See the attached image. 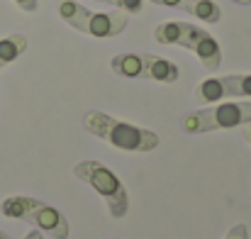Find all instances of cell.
I'll return each mask as SVG.
<instances>
[{
	"label": "cell",
	"instance_id": "obj_6",
	"mask_svg": "<svg viewBox=\"0 0 251 239\" xmlns=\"http://www.w3.org/2000/svg\"><path fill=\"white\" fill-rule=\"evenodd\" d=\"M229 98H251V74L205 79L195 88L198 105H215V103H225Z\"/></svg>",
	"mask_w": 251,
	"mask_h": 239
},
{
	"label": "cell",
	"instance_id": "obj_8",
	"mask_svg": "<svg viewBox=\"0 0 251 239\" xmlns=\"http://www.w3.org/2000/svg\"><path fill=\"white\" fill-rule=\"evenodd\" d=\"M190 52L200 59V64H202L207 71H217L220 64H222V49H220L217 39H215L210 32H205L202 27L198 29V34H195V39H193V44H190Z\"/></svg>",
	"mask_w": 251,
	"mask_h": 239
},
{
	"label": "cell",
	"instance_id": "obj_16",
	"mask_svg": "<svg viewBox=\"0 0 251 239\" xmlns=\"http://www.w3.org/2000/svg\"><path fill=\"white\" fill-rule=\"evenodd\" d=\"M20 10H25V12H34L37 7H39V2L37 0H12Z\"/></svg>",
	"mask_w": 251,
	"mask_h": 239
},
{
	"label": "cell",
	"instance_id": "obj_14",
	"mask_svg": "<svg viewBox=\"0 0 251 239\" xmlns=\"http://www.w3.org/2000/svg\"><path fill=\"white\" fill-rule=\"evenodd\" d=\"M225 239H249V227H247L244 222H239V225H234V227L225 235Z\"/></svg>",
	"mask_w": 251,
	"mask_h": 239
},
{
	"label": "cell",
	"instance_id": "obj_19",
	"mask_svg": "<svg viewBox=\"0 0 251 239\" xmlns=\"http://www.w3.org/2000/svg\"><path fill=\"white\" fill-rule=\"evenodd\" d=\"M232 2H237V5H251V0H232Z\"/></svg>",
	"mask_w": 251,
	"mask_h": 239
},
{
	"label": "cell",
	"instance_id": "obj_11",
	"mask_svg": "<svg viewBox=\"0 0 251 239\" xmlns=\"http://www.w3.org/2000/svg\"><path fill=\"white\" fill-rule=\"evenodd\" d=\"M185 12H190V15H195L198 20L210 22V25H217L220 17H222V10H220V5H217L215 0H188Z\"/></svg>",
	"mask_w": 251,
	"mask_h": 239
},
{
	"label": "cell",
	"instance_id": "obj_15",
	"mask_svg": "<svg viewBox=\"0 0 251 239\" xmlns=\"http://www.w3.org/2000/svg\"><path fill=\"white\" fill-rule=\"evenodd\" d=\"M154 5H164V7H178V10H185L188 0H151Z\"/></svg>",
	"mask_w": 251,
	"mask_h": 239
},
{
	"label": "cell",
	"instance_id": "obj_7",
	"mask_svg": "<svg viewBox=\"0 0 251 239\" xmlns=\"http://www.w3.org/2000/svg\"><path fill=\"white\" fill-rule=\"evenodd\" d=\"M198 25H190V22H180V20H173V22H161L156 25L154 29V42L159 44H166V47H183V49H190L195 34H198Z\"/></svg>",
	"mask_w": 251,
	"mask_h": 239
},
{
	"label": "cell",
	"instance_id": "obj_12",
	"mask_svg": "<svg viewBox=\"0 0 251 239\" xmlns=\"http://www.w3.org/2000/svg\"><path fill=\"white\" fill-rule=\"evenodd\" d=\"M25 52H27V37H22V34H10V37H2V39H0V61H2L5 66L12 64L15 59H20Z\"/></svg>",
	"mask_w": 251,
	"mask_h": 239
},
{
	"label": "cell",
	"instance_id": "obj_1",
	"mask_svg": "<svg viewBox=\"0 0 251 239\" xmlns=\"http://www.w3.org/2000/svg\"><path fill=\"white\" fill-rule=\"evenodd\" d=\"M83 127L85 132H90L93 137L112 144L120 152H137V154H147L154 152L159 147V134L144 127H137L132 122L117 120L107 112L100 110H90L83 115Z\"/></svg>",
	"mask_w": 251,
	"mask_h": 239
},
{
	"label": "cell",
	"instance_id": "obj_18",
	"mask_svg": "<svg viewBox=\"0 0 251 239\" xmlns=\"http://www.w3.org/2000/svg\"><path fill=\"white\" fill-rule=\"evenodd\" d=\"M25 239H44V237H42V232H39V230H32V232H27V235H25Z\"/></svg>",
	"mask_w": 251,
	"mask_h": 239
},
{
	"label": "cell",
	"instance_id": "obj_4",
	"mask_svg": "<svg viewBox=\"0 0 251 239\" xmlns=\"http://www.w3.org/2000/svg\"><path fill=\"white\" fill-rule=\"evenodd\" d=\"M251 122V103H215L207 105L202 110H195L190 115H185L183 120V130L188 134H205V132H217V130H234V127H244Z\"/></svg>",
	"mask_w": 251,
	"mask_h": 239
},
{
	"label": "cell",
	"instance_id": "obj_3",
	"mask_svg": "<svg viewBox=\"0 0 251 239\" xmlns=\"http://www.w3.org/2000/svg\"><path fill=\"white\" fill-rule=\"evenodd\" d=\"M0 212L10 220H22L34 225L39 232H49L54 239H69V220L51 205L29 198V195H10L0 203Z\"/></svg>",
	"mask_w": 251,
	"mask_h": 239
},
{
	"label": "cell",
	"instance_id": "obj_10",
	"mask_svg": "<svg viewBox=\"0 0 251 239\" xmlns=\"http://www.w3.org/2000/svg\"><path fill=\"white\" fill-rule=\"evenodd\" d=\"M110 69L125 79H144V59L142 54H117L110 59Z\"/></svg>",
	"mask_w": 251,
	"mask_h": 239
},
{
	"label": "cell",
	"instance_id": "obj_21",
	"mask_svg": "<svg viewBox=\"0 0 251 239\" xmlns=\"http://www.w3.org/2000/svg\"><path fill=\"white\" fill-rule=\"evenodd\" d=\"M93 2H105V0H93Z\"/></svg>",
	"mask_w": 251,
	"mask_h": 239
},
{
	"label": "cell",
	"instance_id": "obj_20",
	"mask_svg": "<svg viewBox=\"0 0 251 239\" xmlns=\"http://www.w3.org/2000/svg\"><path fill=\"white\" fill-rule=\"evenodd\" d=\"M0 239H10V237H7V235H5V232H2V230H0Z\"/></svg>",
	"mask_w": 251,
	"mask_h": 239
},
{
	"label": "cell",
	"instance_id": "obj_17",
	"mask_svg": "<svg viewBox=\"0 0 251 239\" xmlns=\"http://www.w3.org/2000/svg\"><path fill=\"white\" fill-rule=\"evenodd\" d=\"M242 134H244V139H247V144H249V147H251V122H249V125H244V127H242Z\"/></svg>",
	"mask_w": 251,
	"mask_h": 239
},
{
	"label": "cell",
	"instance_id": "obj_9",
	"mask_svg": "<svg viewBox=\"0 0 251 239\" xmlns=\"http://www.w3.org/2000/svg\"><path fill=\"white\" fill-rule=\"evenodd\" d=\"M144 59V79L147 80H156V83H176L180 71L173 61H168L164 56L156 54H142Z\"/></svg>",
	"mask_w": 251,
	"mask_h": 239
},
{
	"label": "cell",
	"instance_id": "obj_22",
	"mask_svg": "<svg viewBox=\"0 0 251 239\" xmlns=\"http://www.w3.org/2000/svg\"><path fill=\"white\" fill-rule=\"evenodd\" d=\"M2 66H5V64H2V61H0V69H2Z\"/></svg>",
	"mask_w": 251,
	"mask_h": 239
},
{
	"label": "cell",
	"instance_id": "obj_2",
	"mask_svg": "<svg viewBox=\"0 0 251 239\" xmlns=\"http://www.w3.org/2000/svg\"><path fill=\"white\" fill-rule=\"evenodd\" d=\"M56 12L69 27L83 32L88 37H95V39L117 37L125 32V27L129 22L127 12H120V10L117 12H93L76 0H59Z\"/></svg>",
	"mask_w": 251,
	"mask_h": 239
},
{
	"label": "cell",
	"instance_id": "obj_23",
	"mask_svg": "<svg viewBox=\"0 0 251 239\" xmlns=\"http://www.w3.org/2000/svg\"><path fill=\"white\" fill-rule=\"evenodd\" d=\"M112 239H117V237H112Z\"/></svg>",
	"mask_w": 251,
	"mask_h": 239
},
{
	"label": "cell",
	"instance_id": "obj_13",
	"mask_svg": "<svg viewBox=\"0 0 251 239\" xmlns=\"http://www.w3.org/2000/svg\"><path fill=\"white\" fill-rule=\"evenodd\" d=\"M105 2L117 7L120 12H127V15H137L144 10V0H105Z\"/></svg>",
	"mask_w": 251,
	"mask_h": 239
},
{
	"label": "cell",
	"instance_id": "obj_5",
	"mask_svg": "<svg viewBox=\"0 0 251 239\" xmlns=\"http://www.w3.org/2000/svg\"><path fill=\"white\" fill-rule=\"evenodd\" d=\"M74 176L88 183L107 205V212L112 217H125L129 210V195L122 186V181L100 161H81L74 166Z\"/></svg>",
	"mask_w": 251,
	"mask_h": 239
}]
</instances>
